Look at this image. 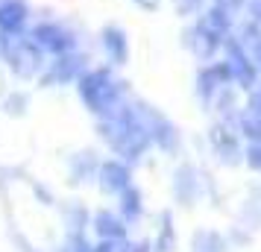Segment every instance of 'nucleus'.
<instances>
[{
	"mask_svg": "<svg viewBox=\"0 0 261 252\" xmlns=\"http://www.w3.org/2000/svg\"><path fill=\"white\" fill-rule=\"evenodd\" d=\"M33 41H36L38 47L53 50V53H62V50L71 47V36L65 30H59L56 24H38L33 30Z\"/></svg>",
	"mask_w": 261,
	"mask_h": 252,
	"instance_id": "nucleus-2",
	"label": "nucleus"
},
{
	"mask_svg": "<svg viewBox=\"0 0 261 252\" xmlns=\"http://www.w3.org/2000/svg\"><path fill=\"white\" fill-rule=\"evenodd\" d=\"M3 50L18 71L33 73L41 65V47L33 38H15V41H3Z\"/></svg>",
	"mask_w": 261,
	"mask_h": 252,
	"instance_id": "nucleus-1",
	"label": "nucleus"
},
{
	"mask_svg": "<svg viewBox=\"0 0 261 252\" xmlns=\"http://www.w3.org/2000/svg\"><path fill=\"white\" fill-rule=\"evenodd\" d=\"M27 21V6L24 3H18V0H6V3H0V30H6V33H15V30H21Z\"/></svg>",
	"mask_w": 261,
	"mask_h": 252,
	"instance_id": "nucleus-3",
	"label": "nucleus"
}]
</instances>
